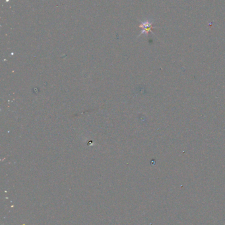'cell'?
Instances as JSON below:
<instances>
[{"instance_id": "obj_1", "label": "cell", "mask_w": 225, "mask_h": 225, "mask_svg": "<svg viewBox=\"0 0 225 225\" xmlns=\"http://www.w3.org/2000/svg\"><path fill=\"white\" fill-rule=\"evenodd\" d=\"M152 25H153V22H152L145 21V22H142L141 25H140V27L143 28V31H142L141 34H143V33H145V34H147L148 32H151Z\"/></svg>"}]
</instances>
